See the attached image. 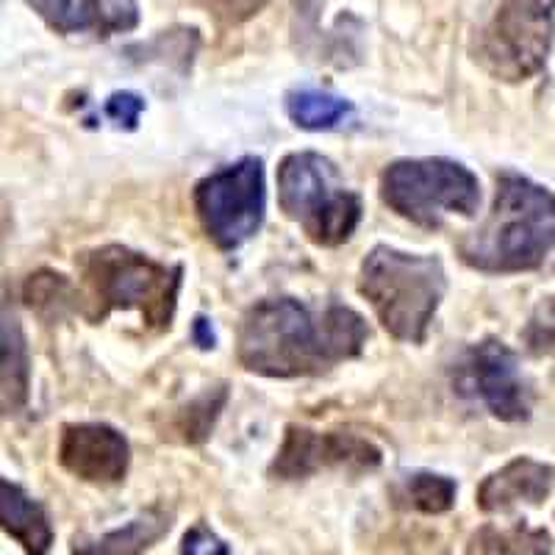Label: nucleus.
I'll return each instance as SVG.
<instances>
[{
	"instance_id": "nucleus-11",
	"label": "nucleus",
	"mask_w": 555,
	"mask_h": 555,
	"mask_svg": "<svg viewBox=\"0 0 555 555\" xmlns=\"http://www.w3.org/2000/svg\"><path fill=\"white\" fill-rule=\"evenodd\" d=\"M59 464L83 483H122L131 464V444L106 423H69L59 434Z\"/></svg>"
},
{
	"instance_id": "nucleus-18",
	"label": "nucleus",
	"mask_w": 555,
	"mask_h": 555,
	"mask_svg": "<svg viewBox=\"0 0 555 555\" xmlns=\"http://www.w3.org/2000/svg\"><path fill=\"white\" fill-rule=\"evenodd\" d=\"M28 309L37 311L42 320L56 322L67 314H81L83 300L78 286H73L64 275L53 270H39L23 286Z\"/></svg>"
},
{
	"instance_id": "nucleus-24",
	"label": "nucleus",
	"mask_w": 555,
	"mask_h": 555,
	"mask_svg": "<svg viewBox=\"0 0 555 555\" xmlns=\"http://www.w3.org/2000/svg\"><path fill=\"white\" fill-rule=\"evenodd\" d=\"M145 112V101L137 95V92H114L108 95V101L103 103V114L117 128H126V131H133L139 126V117Z\"/></svg>"
},
{
	"instance_id": "nucleus-12",
	"label": "nucleus",
	"mask_w": 555,
	"mask_h": 555,
	"mask_svg": "<svg viewBox=\"0 0 555 555\" xmlns=\"http://www.w3.org/2000/svg\"><path fill=\"white\" fill-rule=\"evenodd\" d=\"M555 486V469L544 461L517 455L508 464L483 478L478 486V508L483 514H505L517 508L519 503L539 505Z\"/></svg>"
},
{
	"instance_id": "nucleus-26",
	"label": "nucleus",
	"mask_w": 555,
	"mask_h": 555,
	"mask_svg": "<svg viewBox=\"0 0 555 555\" xmlns=\"http://www.w3.org/2000/svg\"><path fill=\"white\" fill-rule=\"evenodd\" d=\"M192 341H195L201 350H215L217 347V334L206 317H195V322H192Z\"/></svg>"
},
{
	"instance_id": "nucleus-2",
	"label": "nucleus",
	"mask_w": 555,
	"mask_h": 555,
	"mask_svg": "<svg viewBox=\"0 0 555 555\" xmlns=\"http://www.w3.org/2000/svg\"><path fill=\"white\" fill-rule=\"evenodd\" d=\"M492 211L459 242L467 267L489 275L539 270L555 247V192L514 170L498 172Z\"/></svg>"
},
{
	"instance_id": "nucleus-23",
	"label": "nucleus",
	"mask_w": 555,
	"mask_h": 555,
	"mask_svg": "<svg viewBox=\"0 0 555 555\" xmlns=\"http://www.w3.org/2000/svg\"><path fill=\"white\" fill-rule=\"evenodd\" d=\"M208 12V17H215L220 26L234 28L247 23L250 17L261 12L270 0H197Z\"/></svg>"
},
{
	"instance_id": "nucleus-8",
	"label": "nucleus",
	"mask_w": 555,
	"mask_h": 555,
	"mask_svg": "<svg viewBox=\"0 0 555 555\" xmlns=\"http://www.w3.org/2000/svg\"><path fill=\"white\" fill-rule=\"evenodd\" d=\"M192 206L203 234L217 250L231 253L242 247L259 234L264 222V162L259 156H245L208 172L195 183Z\"/></svg>"
},
{
	"instance_id": "nucleus-16",
	"label": "nucleus",
	"mask_w": 555,
	"mask_h": 555,
	"mask_svg": "<svg viewBox=\"0 0 555 555\" xmlns=\"http://www.w3.org/2000/svg\"><path fill=\"white\" fill-rule=\"evenodd\" d=\"M28 384H31V361H28V345L17 317L3 314V411L17 414L28 400Z\"/></svg>"
},
{
	"instance_id": "nucleus-20",
	"label": "nucleus",
	"mask_w": 555,
	"mask_h": 555,
	"mask_svg": "<svg viewBox=\"0 0 555 555\" xmlns=\"http://www.w3.org/2000/svg\"><path fill=\"white\" fill-rule=\"evenodd\" d=\"M480 555H555L553 539L544 528L517 522L512 528L486 525L475 539Z\"/></svg>"
},
{
	"instance_id": "nucleus-3",
	"label": "nucleus",
	"mask_w": 555,
	"mask_h": 555,
	"mask_svg": "<svg viewBox=\"0 0 555 555\" xmlns=\"http://www.w3.org/2000/svg\"><path fill=\"white\" fill-rule=\"evenodd\" d=\"M83 278V309L89 322L112 311H137L151 331H167L178 306L183 267L165 264L126 245H103L78 259Z\"/></svg>"
},
{
	"instance_id": "nucleus-10",
	"label": "nucleus",
	"mask_w": 555,
	"mask_h": 555,
	"mask_svg": "<svg viewBox=\"0 0 555 555\" xmlns=\"http://www.w3.org/2000/svg\"><path fill=\"white\" fill-rule=\"evenodd\" d=\"M384 453L378 444L350 430H311L304 425H289L284 442L270 464L272 478L300 480L325 469L370 473L378 469Z\"/></svg>"
},
{
	"instance_id": "nucleus-5",
	"label": "nucleus",
	"mask_w": 555,
	"mask_h": 555,
	"mask_svg": "<svg viewBox=\"0 0 555 555\" xmlns=\"http://www.w3.org/2000/svg\"><path fill=\"white\" fill-rule=\"evenodd\" d=\"M278 206L317 247H339L356 234L364 203L328 156L300 151L278 165Z\"/></svg>"
},
{
	"instance_id": "nucleus-4",
	"label": "nucleus",
	"mask_w": 555,
	"mask_h": 555,
	"mask_svg": "<svg viewBox=\"0 0 555 555\" xmlns=\"http://www.w3.org/2000/svg\"><path fill=\"white\" fill-rule=\"evenodd\" d=\"M359 292L391 339L423 345L448 292V272L436 256L375 245L361 261Z\"/></svg>"
},
{
	"instance_id": "nucleus-14",
	"label": "nucleus",
	"mask_w": 555,
	"mask_h": 555,
	"mask_svg": "<svg viewBox=\"0 0 555 555\" xmlns=\"http://www.w3.org/2000/svg\"><path fill=\"white\" fill-rule=\"evenodd\" d=\"M172 514H167L162 505H151L147 512L137 514L120 528L101 533V537H73L69 555H142L156 542L170 533Z\"/></svg>"
},
{
	"instance_id": "nucleus-1",
	"label": "nucleus",
	"mask_w": 555,
	"mask_h": 555,
	"mask_svg": "<svg viewBox=\"0 0 555 555\" xmlns=\"http://www.w3.org/2000/svg\"><path fill=\"white\" fill-rule=\"evenodd\" d=\"M370 339L366 320L345 304L322 309L297 297H267L242 314L236 361L261 378H311L359 359Z\"/></svg>"
},
{
	"instance_id": "nucleus-9",
	"label": "nucleus",
	"mask_w": 555,
	"mask_h": 555,
	"mask_svg": "<svg viewBox=\"0 0 555 555\" xmlns=\"http://www.w3.org/2000/svg\"><path fill=\"white\" fill-rule=\"evenodd\" d=\"M459 395L475 400L503 423H522L530 416L533 395L522 375L517 353L500 339H483L467 347L453 370Z\"/></svg>"
},
{
	"instance_id": "nucleus-21",
	"label": "nucleus",
	"mask_w": 555,
	"mask_h": 555,
	"mask_svg": "<svg viewBox=\"0 0 555 555\" xmlns=\"http://www.w3.org/2000/svg\"><path fill=\"white\" fill-rule=\"evenodd\" d=\"M83 14L89 34H95L98 39L137 31L142 20L137 0H83Z\"/></svg>"
},
{
	"instance_id": "nucleus-22",
	"label": "nucleus",
	"mask_w": 555,
	"mask_h": 555,
	"mask_svg": "<svg viewBox=\"0 0 555 555\" xmlns=\"http://www.w3.org/2000/svg\"><path fill=\"white\" fill-rule=\"evenodd\" d=\"M26 3L53 34H62V37L89 34L83 0H26Z\"/></svg>"
},
{
	"instance_id": "nucleus-15",
	"label": "nucleus",
	"mask_w": 555,
	"mask_h": 555,
	"mask_svg": "<svg viewBox=\"0 0 555 555\" xmlns=\"http://www.w3.org/2000/svg\"><path fill=\"white\" fill-rule=\"evenodd\" d=\"M286 114L304 131H334L353 117V103L347 98L317 87H297L286 92Z\"/></svg>"
},
{
	"instance_id": "nucleus-25",
	"label": "nucleus",
	"mask_w": 555,
	"mask_h": 555,
	"mask_svg": "<svg viewBox=\"0 0 555 555\" xmlns=\"http://www.w3.org/2000/svg\"><path fill=\"white\" fill-rule=\"evenodd\" d=\"M181 555H231V547L206 522H195L183 533Z\"/></svg>"
},
{
	"instance_id": "nucleus-17",
	"label": "nucleus",
	"mask_w": 555,
	"mask_h": 555,
	"mask_svg": "<svg viewBox=\"0 0 555 555\" xmlns=\"http://www.w3.org/2000/svg\"><path fill=\"white\" fill-rule=\"evenodd\" d=\"M455 494H459V486L453 478L439 473H411L403 475L398 486H395V503L405 512L416 514H448L455 505Z\"/></svg>"
},
{
	"instance_id": "nucleus-19",
	"label": "nucleus",
	"mask_w": 555,
	"mask_h": 555,
	"mask_svg": "<svg viewBox=\"0 0 555 555\" xmlns=\"http://www.w3.org/2000/svg\"><path fill=\"white\" fill-rule=\"evenodd\" d=\"M225 403L228 386H208L203 395H197L195 400H190L183 409H178L172 414L165 436H170V439H176L181 444H203L211 436V430H215L217 416L225 409Z\"/></svg>"
},
{
	"instance_id": "nucleus-13",
	"label": "nucleus",
	"mask_w": 555,
	"mask_h": 555,
	"mask_svg": "<svg viewBox=\"0 0 555 555\" xmlns=\"http://www.w3.org/2000/svg\"><path fill=\"white\" fill-rule=\"evenodd\" d=\"M0 525L9 539L26 550V555L51 553L56 533L44 505L9 478L0 480Z\"/></svg>"
},
{
	"instance_id": "nucleus-7",
	"label": "nucleus",
	"mask_w": 555,
	"mask_h": 555,
	"mask_svg": "<svg viewBox=\"0 0 555 555\" xmlns=\"http://www.w3.org/2000/svg\"><path fill=\"white\" fill-rule=\"evenodd\" d=\"M553 39L555 0H500L475 37L473 59L494 81L522 83L547 67Z\"/></svg>"
},
{
	"instance_id": "nucleus-6",
	"label": "nucleus",
	"mask_w": 555,
	"mask_h": 555,
	"mask_svg": "<svg viewBox=\"0 0 555 555\" xmlns=\"http://www.w3.org/2000/svg\"><path fill=\"white\" fill-rule=\"evenodd\" d=\"M380 201L411 225L439 231L444 217H475L480 181L453 158H398L380 172Z\"/></svg>"
}]
</instances>
